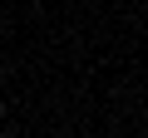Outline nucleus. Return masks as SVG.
<instances>
[{
  "label": "nucleus",
  "mask_w": 148,
  "mask_h": 138,
  "mask_svg": "<svg viewBox=\"0 0 148 138\" xmlns=\"http://www.w3.org/2000/svg\"><path fill=\"white\" fill-rule=\"evenodd\" d=\"M0 113H5V104H0Z\"/></svg>",
  "instance_id": "1"
}]
</instances>
